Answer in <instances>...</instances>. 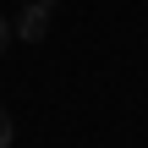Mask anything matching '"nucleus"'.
I'll use <instances>...</instances> for the list:
<instances>
[{
  "instance_id": "obj_1",
  "label": "nucleus",
  "mask_w": 148,
  "mask_h": 148,
  "mask_svg": "<svg viewBox=\"0 0 148 148\" xmlns=\"http://www.w3.org/2000/svg\"><path fill=\"white\" fill-rule=\"evenodd\" d=\"M49 16H55V0H22V16L11 33H22V44H38L49 33Z\"/></svg>"
},
{
  "instance_id": "obj_2",
  "label": "nucleus",
  "mask_w": 148,
  "mask_h": 148,
  "mask_svg": "<svg viewBox=\"0 0 148 148\" xmlns=\"http://www.w3.org/2000/svg\"><path fill=\"white\" fill-rule=\"evenodd\" d=\"M11 137H16V126H11V115L0 110V148H11Z\"/></svg>"
},
{
  "instance_id": "obj_3",
  "label": "nucleus",
  "mask_w": 148,
  "mask_h": 148,
  "mask_svg": "<svg viewBox=\"0 0 148 148\" xmlns=\"http://www.w3.org/2000/svg\"><path fill=\"white\" fill-rule=\"evenodd\" d=\"M5 44H11V22L0 16V49H5Z\"/></svg>"
}]
</instances>
